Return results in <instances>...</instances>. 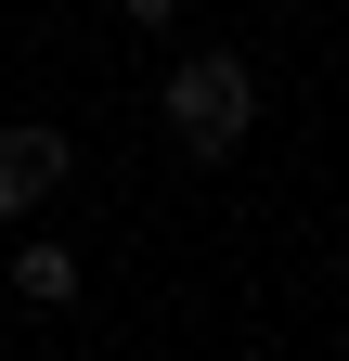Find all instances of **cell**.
Returning <instances> with one entry per match:
<instances>
[{
  "label": "cell",
  "instance_id": "obj_1",
  "mask_svg": "<svg viewBox=\"0 0 349 361\" xmlns=\"http://www.w3.org/2000/svg\"><path fill=\"white\" fill-rule=\"evenodd\" d=\"M246 129H259V78H246L233 52H194L182 78H168V142H182V155H207V168H220Z\"/></svg>",
  "mask_w": 349,
  "mask_h": 361
},
{
  "label": "cell",
  "instance_id": "obj_2",
  "mask_svg": "<svg viewBox=\"0 0 349 361\" xmlns=\"http://www.w3.org/2000/svg\"><path fill=\"white\" fill-rule=\"evenodd\" d=\"M52 180H65V142H52V129H0V219H26Z\"/></svg>",
  "mask_w": 349,
  "mask_h": 361
},
{
  "label": "cell",
  "instance_id": "obj_3",
  "mask_svg": "<svg viewBox=\"0 0 349 361\" xmlns=\"http://www.w3.org/2000/svg\"><path fill=\"white\" fill-rule=\"evenodd\" d=\"M13 284H26V297H78V258H65V245H26Z\"/></svg>",
  "mask_w": 349,
  "mask_h": 361
},
{
  "label": "cell",
  "instance_id": "obj_4",
  "mask_svg": "<svg viewBox=\"0 0 349 361\" xmlns=\"http://www.w3.org/2000/svg\"><path fill=\"white\" fill-rule=\"evenodd\" d=\"M117 13H129V26H168V13H182V0H117Z\"/></svg>",
  "mask_w": 349,
  "mask_h": 361
}]
</instances>
